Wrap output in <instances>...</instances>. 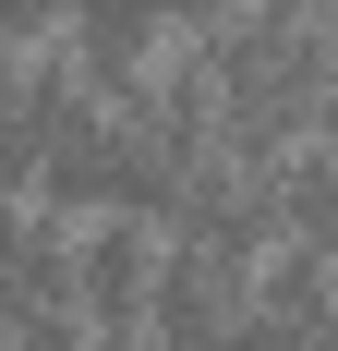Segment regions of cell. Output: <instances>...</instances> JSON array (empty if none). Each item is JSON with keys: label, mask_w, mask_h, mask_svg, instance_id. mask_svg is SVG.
I'll return each instance as SVG.
<instances>
[{"label": "cell", "mask_w": 338, "mask_h": 351, "mask_svg": "<svg viewBox=\"0 0 338 351\" xmlns=\"http://www.w3.org/2000/svg\"><path fill=\"white\" fill-rule=\"evenodd\" d=\"M36 315H73V243H61V218L25 206V194H0V339Z\"/></svg>", "instance_id": "obj_5"}, {"label": "cell", "mask_w": 338, "mask_h": 351, "mask_svg": "<svg viewBox=\"0 0 338 351\" xmlns=\"http://www.w3.org/2000/svg\"><path fill=\"white\" fill-rule=\"evenodd\" d=\"M242 303H254V267L205 243H169L157 230V279H145V327L157 351H242Z\"/></svg>", "instance_id": "obj_3"}, {"label": "cell", "mask_w": 338, "mask_h": 351, "mask_svg": "<svg viewBox=\"0 0 338 351\" xmlns=\"http://www.w3.org/2000/svg\"><path fill=\"white\" fill-rule=\"evenodd\" d=\"M145 279H157V218H121L109 206L85 243H73V315L85 327H145Z\"/></svg>", "instance_id": "obj_4"}, {"label": "cell", "mask_w": 338, "mask_h": 351, "mask_svg": "<svg viewBox=\"0 0 338 351\" xmlns=\"http://www.w3.org/2000/svg\"><path fill=\"white\" fill-rule=\"evenodd\" d=\"M61 12H73V0H0V36H49Z\"/></svg>", "instance_id": "obj_8"}, {"label": "cell", "mask_w": 338, "mask_h": 351, "mask_svg": "<svg viewBox=\"0 0 338 351\" xmlns=\"http://www.w3.org/2000/svg\"><path fill=\"white\" fill-rule=\"evenodd\" d=\"M266 218H278V243L338 267V145H302V134L278 145L266 158Z\"/></svg>", "instance_id": "obj_6"}, {"label": "cell", "mask_w": 338, "mask_h": 351, "mask_svg": "<svg viewBox=\"0 0 338 351\" xmlns=\"http://www.w3.org/2000/svg\"><path fill=\"white\" fill-rule=\"evenodd\" d=\"M49 170V109H36V61H0V194H36Z\"/></svg>", "instance_id": "obj_7"}, {"label": "cell", "mask_w": 338, "mask_h": 351, "mask_svg": "<svg viewBox=\"0 0 338 351\" xmlns=\"http://www.w3.org/2000/svg\"><path fill=\"white\" fill-rule=\"evenodd\" d=\"M194 61L218 85V145L242 158H278L290 134H314V25H278V12H218L194 25Z\"/></svg>", "instance_id": "obj_1"}, {"label": "cell", "mask_w": 338, "mask_h": 351, "mask_svg": "<svg viewBox=\"0 0 338 351\" xmlns=\"http://www.w3.org/2000/svg\"><path fill=\"white\" fill-rule=\"evenodd\" d=\"M157 230L169 243H205V254H254L278 243V218H266V158H242V145H205V158H181V182L157 194Z\"/></svg>", "instance_id": "obj_2"}]
</instances>
